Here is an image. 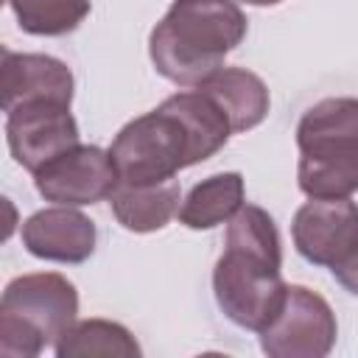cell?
Here are the masks:
<instances>
[{"label":"cell","mask_w":358,"mask_h":358,"mask_svg":"<svg viewBox=\"0 0 358 358\" xmlns=\"http://www.w3.org/2000/svg\"><path fill=\"white\" fill-rule=\"evenodd\" d=\"M0 313L20 319L45 341V347H53L56 338L76 322L78 291L64 274L56 271L20 274L3 288Z\"/></svg>","instance_id":"obj_7"},{"label":"cell","mask_w":358,"mask_h":358,"mask_svg":"<svg viewBox=\"0 0 358 358\" xmlns=\"http://www.w3.org/2000/svg\"><path fill=\"white\" fill-rule=\"evenodd\" d=\"M17 227H20V213H17L14 201L0 193V246L17 232Z\"/></svg>","instance_id":"obj_18"},{"label":"cell","mask_w":358,"mask_h":358,"mask_svg":"<svg viewBox=\"0 0 358 358\" xmlns=\"http://www.w3.org/2000/svg\"><path fill=\"white\" fill-rule=\"evenodd\" d=\"M196 90H201L224 112L232 134L260 126L271 106L266 81L246 67H218Z\"/></svg>","instance_id":"obj_12"},{"label":"cell","mask_w":358,"mask_h":358,"mask_svg":"<svg viewBox=\"0 0 358 358\" xmlns=\"http://www.w3.org/2000/svg\"><path fill=\"white\" fill-rule=\"evenodd\" d=\"M73 73L70 67L48 53H17L0 42V112L34 98L73 101Z\"/></svg>","instance_id":"obj_11"},{"label":"cell","mask_w":358,"mask_h":358,"mask_svg":"<svg viewBox=\"0 0 358 358\" xmlns=\"http://www.w3.org/2000/svg\"><path fill=\"white\" fill-rule=\"evenodd\" d=\"M20 31L31 36H64L76 31L87 14L90 0H8Z\"/></svg>","instance_id":"obj_16"},{"label":"cell","mask_w":358,"mask_h":358,"mask_svg":"<svg viewBox=\"0 0 358 358\" xmlns=\"http://www.w3.org/2000/svg\"><path fill=\"white\" fill-rule=\"evenodd\" d=\"M229 134L224 112L193 87L129 120L106 154L115 165L117 185H157L176 179L182 168L210 159L227 145Z\"/></svg>","instance_id":"obj_1"},{"label":"cell","mask_w":358,"mask_h":358,"mask_svg":"<svg viewBox=\"0 0 358 358\" xmlns=\"http://www.w3.org/2000/svg\"><path fill=\"white\" fill-rule=\"evenodd\" d=\"M296 185L308 199H350L358 187V101L322 98L296 123Z\"/></svg>","instance_id":"obj_4"},{"label":"cell","mask_w":358,"mask_h":358,"mask_svg":"<svg viewBox=\"0 0 358 358\" xmlns=\"http://www.w3.org/2000/svg\"><path fill=\"white\" fill-rule=\"evenodd\" d=\"M246 14L235 0H173L148 36L154 70L176 87H199L243 42Z\"/></svg>","instance_id":"obj_3"},{"label":"cell","mask_w":358,"mask_h":358,"mask_svg":"<svg viewBox=\"0 0 358 358\" xmlns=\"http://www.w3.org/2000/svg\"><path fill=\"white\" fill-rule=\"evenodd\" d=\"M282 243L274 218L257 204H241L227 221L224 252L213 268V294L221 313L260 333L282 305Z\"/></svg>","instance_id":"obj_2"},{"label":"cell","mask_w":358,"mask_h":358,"mask_svg":"<svg viewBox=\"0 0 358 358\" xmlns=\"http://www.w3.org/2000/svg\"><path fill=\"white\" fill-rule=\"evenodd\" d=\"M182 201V190L176 179L157 185H115L109 193L112 215L129 232H157L168 227Z\"/></svg>","instance_id":"obj_13"},{"label":"cell","mask_w":358,"mask_h":358,"mask_svg":"<svg viewBox=\"0 0 358 358\" xmlns=\"http://www.w3.org/2000/svg\"><path fill=\"white\" fill-rule=\"evenodd\" d=\"M6 3H8V0H0V8H3V6H6Z\"/></svg>","instance_id":"obj_20"},{"label":"cell","mask_w":358,"mask_h":358,"mask_svg":"<svg viewBox=\"0 0 358 358\" xmlns=\"http://www.w3.org/2000/svg\"><path fill=\"white\" fill-rule=\"evenodd\" d=\"M243 196L246 185L238 171L213 173L187 190L176 210L179 224L187 229H213L218 224H227L243 204Z\"/></svg>","instance_id":"obj_14"},{"label":"cell","mask_w":358,"mask_h":358,"mask_svg":"<svg viewBox=\"0 0 358 358\" xmlns=\"http://www.w3.org/2000/svg\"><path fill=\"white\" fill-rule=\"evenodd\" d=\"M45 341L20 319L0 313V358H36Z\"/></svg>","instance_id":"obj_17"},{"label":"cell","mask_w":358,"mask_h":358,"mask_svg":"<svg viewBox=\"0 0 358 358\" xmlns=\"http://www.w3.org/2000/svg\"><path fill=\"white\" fill-rule=\"evenodd\" d=\"M268 358H324L338 336L327 299L305 285H288L280 310L257 333Z\"/></svg>","instance_id":"obj_6"},{"label":"cell","mask_w":358,"mask_h":358,"mask_svg":"<svg viewBox=\"0 0 358 358\" xmlns=\"http://www.w3.org/2000/svg\"><path fill=\"white\" fill-rule=\"evenodd\" d=\"M241 3H246V6H277L282 0H241Z\"/></svg>","instance_id":"obj_19"},{"label":"cell","mask_w":358,"mask_h":358,"mask_svg":"<svg viewBox=\"0 0 358 358\" xmlns=\"http://www.w3.org/2000/svg\"><path fill=\"white\" fill-rule=\"evenodd\" d=\"M98 243V229L90 215L76 207H45L22 221V246L50 263H84L92 257Z\"/></svg>","instance_id":"obj_10"},{"label":"cell","mask_w":358,"mask_h":358,"mask_svg":"<svg viewBox=\"0 0 358 358\" xmlns=\"http://www.w3.org/2000/svg\"><path fill=\"white\" fill-rule=\"evenodd\" d=\"M6 143L14 162L34 173L78 143V123L70 103L56 98H34L8 112Z\"/></svg>","instance_id":"obj_8"},{"label":"cell","mask_w":358,"mask_h":358,"mask_svg":"<svg viewBox=\"0 0 358 358\" xmlns=\"http://www.w3.org/2000/svg\"><path fill=\"white\" fill-rule=\"evenodd\" d=\"M59 358H90V355H117L140 358L143 350L129 327L109 319H76L53 344Z\"/></svg>","instance_id":"obj_15"},{"label":"cell","mask_w":358,"mask_h":358,"mask_svg":"<svg viewBox=\"0 0 358 358\" xmlns=\"http://www.w3.org/2000/svg\"><path fill=\"white\" fill-rule=\"evenodd\" d=\"M291 238L296 252L333 271V277L350 291H358V210L350 199H310L291 221Z\"/></svg>","instance_id":"obj_5"},{"label":"cell","mask_w":358,"mask_h":358,"mask_svg":"<svg viewBox=\"0 0 358 358\" xmlns=\"http://www.w3.org/2000/svg\"><path fill=\"white\" fill-rule=\"evenodd\" d=\"M34 185L45 201L84 207L109 199V193L117 185V173L103 148L76 143L73 148L62 151L59 157L36 168Z\"/></svg>","instance_id":"obj_9"}]
</instances>
